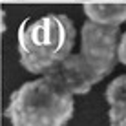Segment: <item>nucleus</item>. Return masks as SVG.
<instances>
[{"label": "nucleus", "instance_id": "1", "mask_svg": "<svg viewBox=\"0 0 126 126\" xmlns=\"http://www.w3.org/2000/svg\"><path fill=\"white\" fill-rule=\"evenodd\" d=\"M117 31L115 26H101L92 20L82 26V44L77 55H69L53 73L71 95H82L102 80L117 62Z\"/></svg>", "mask_w": 126, "mask_h": 126}, {"label": "nucleus", "instance_id": "5", "mask_svg": "<svg viewBox=\"0 0 126 126\" xmlns=\"http://www.w3.org/2000/svg\"><path fill=\"white\" fill-rule=\"evenodd\" d=\"M84 13L88 20L101 26L119 28L126 22V4H86Z\"/></svg>", "mask_w": 126, "mask_h": 126}, {"label": "nucleus", "instance_id": "3", "mask_svg": "<svg viewBox=\"0 0 126 126\" xmlns=\"http://www.w3.org/2000/svg\"><path fill=\"white\" fill-rule=\"evenodd\" d=\"M73 42L75 28L66 15L24 20L18 29L20 62L31 73H47L71 55Z\"/></svg>", "mask_w": 126, "mask_h": 126}, {"label": "nucleus", "instance_id": "7", "mask_svg": "<svg viewBox=\"0 0 126 126\" xmlns=\"http://www.w3.org/2000/svg\"><path fill=\"white\" fill-rule=\"evenodd\" d=\"M4 29H6V26H4V11L0 9V33H2Z\"/></svg>", "mask_w": 126, "mask_h": 126}, {"label": "nucleus", "instance_id": "4", "mask_svg": "<svg viewBox=\"0 0 126 126\" xmlns=\"http://www.w3.org/2000/svg\"><path fill=\"white\" fill-rule=\"evenodd\" d=\"M106 101L110 104V126H126V75L110 82Z\"/></svg>", "mask_w": 126, "mask_h": 126}, {"label": "nucleus", "instance_id": "6", "mask_svg": "<svg viewBox=\"0 0 126 126\" xmlns=\"http://www.w3.org/2000/svg\"><path fill=\"white\" fill-rule=\"evenodd\" d=\"M117 59L126 66V31L123 33V37L119 38V44H117Z\"/></svg>", "mask_w": 126, "mask_h": 126}, {"label": "nucleus", "instance_id": "2", "mask_svg": "<svg viewBox=\"0 0 126 126\" xmlns=\"http://www.w3.org/2000/svg\"><path fill=\"white\" fill-rule=\"evenodd\" d=\"M11 126H64L73 115V95L53 73L22 84L6 110Z\"/></svg>", "mask_w": 126, "mask_h": 126}]
</instances>
